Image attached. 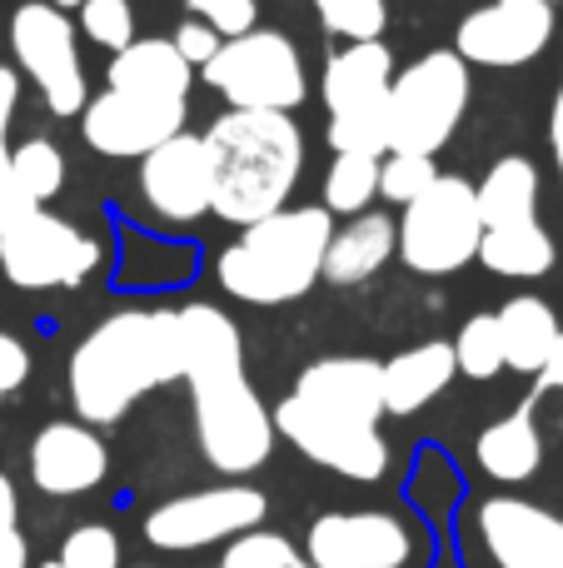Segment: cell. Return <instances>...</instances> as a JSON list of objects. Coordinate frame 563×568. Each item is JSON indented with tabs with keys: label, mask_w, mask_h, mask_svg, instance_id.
<instances>
[{
	"label": "cell",
	"mask_w": 563,
	"mask_h": 568,
	"mask_svg": "<svg viewBox=\"0 0 563 568\" xmlns=\"http://www.w3.org/2000/svg\"><path fill=\"white\" fill-rule=\"evenodd\" d=\"M180 314V349H185L190 404L205 459L219 474H249L275 454V414L245 379V344L225 310L185 304Z\"/></svg>",
	"instance_id": "obj_1"
},
{
	"label": "cell",
	"mask_w": 563,
	"mask_h": 568,
	"mask_svg": "<svg viewBox=\"0 0 563 568\" xmlns=\"http://www.w3.org/2000/svg\"><path fill=\"white\" fill-rule=\"evenodd\" d=\"M185 374L175 310H120L70 354V404L80 424H120L150 389Z\"/></svg>",
	"instance_id": "obj_2"
},
{
	"label": "cell",
	"mask_w": 563,
	"mask_h": 568,
	"mask_svg": "<svg viewBox=\"0 0 563 568\" xmlns=\"http://www.w3.org/2000/svg\"><path fill=\"white\" fill-rule=\"evenodd\" d=\"M205 150L215 165L209 215L239 230L285 210L305 170V135L295 115H279V110H229L205 130Z\"/></svg>",
	"instance_id": "obj_3"
},
{
	"label": "cell",
	"mask_w": 563,
	"mask_h": 568,
	"mask_svg": "<svg viewBox=\"0 0 563 568\" xmlns=\"http://www.w3.org/2000/svg\"><path fill=\"white\" fill-rule=\"evenodd\" d=\"M329 235H335V215L325 205H285L259 225H249L219 255L215 275L225 294L245 304H289L319 284Z\"/></svg>",
	"instance_id": "obj_4"
},
{
	"label": "cell",
	"mask_w": 563,
	"mask_h": 568,
	"mask_svg": "<svg viewBox=\"0 0 563 568\" xmlns=\"http://www.w3.org/2000/svg\"><path fill=\"white\" fill-rule=\"evenodd\" d=\"M469 95H474V80L454 50H429L414 65L395 70L385 105L389 155H439L464 120Z\"/></svg>",
	"instance_id": "obj_5"
},
{
	"label": "cell",
	"mask_w": 563,
	"mask_h": 568,
	"mask_svg": "<svg viewBox=\"0 0 563 568\" xmlns=\"http://www.w3.org/2000/svg\"><path fill=\"white\" fill-rule=\"evenodd\" d=\"M395 255L405 260V270L424 280L459 275L464 265H474L479 235H484L474 185L464 175H439L414 205H405V220H395Z\"/></svg>",
	"instance_id": "obj_6"
},
{
	"label": "cell",
	"mask_w": 563,
	"mask_h": 568,
	"mask_svg": "<svg viewBox=\"0 0 563 568\" xmlns=\"http://www.w3.org/2000/svg\"><path fill=\"white\" fill-rule=\"evenodd\" d=\"M199 70H205V85L229 100V110H279V115H289L309 95L305 55L279 30H245V36L225 40Z\"/></svg>",
	"instance_id": "obj_7"
},
{
	"label": "cell",
	"mask_w": 563,
	"mask_h": 568,
	"mask_svg": "<svg viewBox=\"0 0 563 568\" xmlns=\"http://www.w3.org/2000/svg\"><path fill=\"white\" fill-rule=\"evenodd\" d=\"M389 80H395V55L385 40L345 45L325 65V105H329V145L335 155H389L385 140V105Z\"/></svg>",
	"instance_id": "obj_8"
},
{
	"label": "cell",
	"mask_w": 563,
	"mask_h": 568,
	"mask_svg": "<svg viewBox=\"0 0 563 568\" xmlns=\"http://www.w3.org/2000/svg\"><path fill=\"white\" fill-rule=\"evenodd\" d=\"M10 50H16V65L35 80L50 115L85 110V70H80L75 26L65 10H55L50 0H25L10 16Z\"/></svg>",
	"instance_id": "obj_9"
},
{
	"label": "cell",
	"mask_w": 563,
	"mask_h": 568,
	"mask_svg": "<svg viewBox=\"0 0 563 568\" xmlns=\"http://www.w3.org/2000/svg\"><path fill=\"white\" fill-rule=\"evenodd\" d=\"M100 245L70 220L35 210L0 235V270L20 290H75L95 275Z\"/></svg>",
	"instance_id": "obj_10"
},
{
	"label": "cell",
	"mask_w": 563,
	"mask_h": 568,
	"mask_svg": "<svg viewBox=\"0 0 563 568\" xmlns=\"http://www.w3.org/2000/svg\"><path fill=\"white\" fill-rule=\"evenodd\" d=\"M269 414H275V434H285L319 469L339 474V479H355V484H375L389 474V444L379 434V424L339 419V414L315 409V404L295 399V394Z\"/></svg>",
	"instance_id": "obj_11"
},
{
	"label": "cell",
	"mask_w": 563,
	"mask_h": 568,
	"mask_svg": "<svg viewBox=\"0 0 563 568\" xmlns=\"http://www.w3.org/2000/svg\"><path fill=\"white\" fill-rule=\"evenodd\" d=\"M265 494L249 484H219V489H199V494H180V499L150 509L145 519V539L165 554H190L205 549L219 539H239V534L265 524Z\"/></svg>",
	"instance_id": "obj_12"
},
{
	"label": "cell",
	"mask_w": 563,
	"mask_h": 568,
	"mask_svg": "<svg viewBox=\"0 0 563 568\" xmlns=\"http://www.w3.org/2000/svg\"><path fill=\"white\" fill-rule=\"evenodd\" d=\"M559 30L554 0H489V6L469 10L454 30V55L464 65L489 70H514L529 65L549 50Z\"/></svg>",
	"instance_id": "obj_13"
},
{
	"label": "cell",
	"mask_w": 563,
	"mask_h": 568,
	"mask_svg": "<svg viewBox=\"0 0 563 568\" xmlns=\"http://www.w3.org/2000/svg\"><path fill=\"white\" fill-rule=\"evenodd\" d=\"M185 120H190L185 100H150V95H130V90L105 85L80 110V135L105 160H145L170 135H180Z\"/></svg>",
	"instance_id": "obj_14"
},
{
	"label": "cell",
	"mask_w": 563,
	"mask_h": 568,
	"mask_svg": "<svg viewBox=\"0 0 563 568\" xmlns=\"http://www.w3.org/2000/svg\"><path fill=\"white\" fill-rule=\"evenodd\" d=\"M140 195L165 225H195L215 205V165H209L205 135H170L160 150L140 160Z\"/></svg>",
	"instance_id": "obj_15"
},
{
	"label": "cell",
	"mask_w": 563,
	"mask_h": 568,
	"mask_svg": "<svg viewBox=\"0 0 563 568\" xmlns=\"http://www.w3.org/2000/svg\"><path fill=\"white\" fill-rule=\"evenodd\" d=\"M305 554L309 568H405L409 534L395 514H325L309 524Z\"/></svg>",
	"instance_id": "obj_16"
},
{
	"label": "cell",
	"mask_w": 563,
	"mask_h": 568,
	"mask_svg": "<svg viewBox=\"0 0 563 568\" xmlns=\"http://www.w3.org/2000/svg\"><path fill=\"white\" fill-rule=\"evenodd\" d=\"M479 534L499 568H554L563 564V519L524 499H489Z\"/></svg>",
	"instance_id": "obj_17"
},
{
	"label": "cell",
	"mask_w": 563,
	"mask_h": 568,
	"mask_svg": "<svg viewBox=\"0 0 563 568\" xmlns=\"http://www.w3.org/2000/svg\"><path fill=\"white\" fill-rule=\"evenodd\" d=\"M110 469V454L100 444V434L90 424H45L30 444V479L40 494H55V499H75L90 494Z\"/></svg>",
	"instance_id": "obj_18"
},
{
	"label": "cell",
	"mask_w": 563,
	"mask_h": 568,
	"mask_svg": "<svg viewBox=\"0 0 563 568\" xmlns=\"http://www.w3.org/2000/svg\"><path fill=\"white\" fill-rule=\"evenodd\" d=\"M295 399L315 404L325 414L355 424H379L385 419V384H379V364L359 359V354H335V359H319L299 374Z\"/></svg>",
	"instance_id": "obj_19"
},
{
	"label": "cell",
	"mask_w": 563,
	"mask_h": 568,
	"mask_svg": "<svg viewBox=\"0 0 563 568\" xmlns=\"http://www.w3.org/2000/svg\"><path fill=\"white\" fill-rule=\"evenodd\" d=\"M395 245H399V230H395V220H389V215H379V210L349 215V225L329 235V250H325V265H319V280L339 284V290L375 280L379 270L395 260Z\"/></svg>",
	"instance_id": "obj_20"
},
{
	"label": "cell",
	"mask_w": 563,
	"mask_h": 568,
	"mask_svg": "<svg viewBox=\"0 0 563 568\" xmlns=\"http://www.w3.org/2000/svg\"><path fill=\"white\" fill-rule=\"evenodd\" d=\"M105 75L110 90H130V95H150V100H190V85H195V70L185 65L175 40H140V36L110 55Z\"/></svg>",
	"instance_id": "obj_21"
},
{
	"label": "cell",
	"mask_w": 563,
	"mask_h": 568,
	"mask_svg": "<svg viewBox=\"0 0 563 568\" xmlns=\"http://www.w3.org/2000/svg\"><path fill=\"white\" fill-rule=\"evenodd\" d=\"M454 344L429 339L414 349L395 354L389 364H379V384H385V414H419L429 399L449 389L454 379Z\"/></svg>",
	"instance_id": "obj_22"
},
{
	"label": "cell",
	"mask_w": 563,
	"mask_h": 568,
	"mask_svg": "<svg viewBox=\"0 0 563 568\" xmlns=\"http://www.w3.org/2000/svg\"><path fill=\"white\" fill-rule=\"evenodd\" d=\"M474 260L499 280H544L559 250L539 220H509V225H484Z\"/></svg>",
	"instance_id": "obj_23"
},
{
	"label": "cell",
	"mask_w": 563,
	"mask_h": 568,
	"mask_svg": "<svg viewBox=\"0 0 563 568\" xmlns=\"http://www.w3.org/2000/svg\"><path fill=\"white\" fill-rule=\"evenodd\" d=\"M474 459H479V469L499 484L534 479L539 464H544V434H539V424H534V404H524V409L504 414L499 424H489L474 444Z\"/></svg>",
	"instance_id": "obj_24"
},
{
	"label": "cell",
	"mask_w": 563,
	"mask_h": 568,
	"mask_svg": "<svg viewBox=\"0 0 563 568\" xmlns=\"http://www.w3.org/2000/svg\"><path fill=\"white\" fill-rule=\"evenodd\" d=\"M499 320V344H504V369L519 374H539L559 339V314L549 310L539 294H514L504 310L494 314Z\"/></svg>",
	"instance_id": "obj_25"
},
{
	"label": "cell",
	"mask_w": 563,
	"mask_h": 568,
	"mask_svg": "<svg viewBox=\"0 0 563 568\" xmlns=\"http://www.w3.org/2000/svg\"><path fill=\"white\" fill-rule=\"evenodd\" d=\"M479 220L509 225V220H539V165L529 155H504L489 165V175L474 185Z\"/></svg>",
	"instance_id": "obj_26"
},
{
	"label": "cell",
	"mask_w": 563,
	"mask_h": 568,
	"mask_svg": "<svg viewBox=\"0 0 563 568\" xmlns=\"http://www.w3.org/2000/svg\"><path fill=\"white\" fill-rule=\"evenodd\" d=\"M369 200H379V160L335 155L325 175V210L329 215H365Z\"/></svg>",
	"instance_id": "obj_27"
},
{
	"label": "cell",
	"mask_w": 563,
	"mask_h": 568,
	"mask_svg": "<svg viewBox=\"0 0 563 568\" xmlns=\"http://www.w3.org/2000/svg\"><path fill=\"white\" fill-rule=\"evenodd\" d=\"M10 170H16L20 190L30 195V205L45 210L50 200L65 190V155H60L55 140H25V145L10 150Z\"/></svg>",
	"instance_id": "obj_28"
},
{
	"label": "cell",
	"mask_w": 563,
	"mask_h": 568,
	"mask_svg": "<svg viewBox=\"0 0 563 568\" xmlns=\"http://www.w3.org/2000/svg\"><path fill=\"white\" fill-rule=\"evenodd\" d=\"M454 369L469 379H494L504 369V344H499V320L494 314H474L454 339Z\"/></svg>",
	"instance_id": "obj_29"
},
{
	"label": "cell",
	"mask_w": 563,
	"mask_h": 568,
	"mask_svg": "<svg viewBox=\"0 0 563 568\" xmlns=\"http://www.w3.org/2000/svg\"><path fill=\"white\" fill-rule=\"evenodd\" d=\"M329 36H345L349 45L379 40L389 26V0H315Z\"/></svg>",
	"instance_id": "obj_30"
},
{
	"label": "cell",
	"mask_w": 563,
	"mask_h": 568,
	"mask_svg": "<svg viewBox=\"0 0 563 568\" xmlns=\"http://www.w3.org/2000/svg\"><path fill=\"white\" fill-rule=\"evenodd\" d=\"M434 180H439L434 155H385L379 160V200H389V205H399V210L414 205Z\"/></svg>",
	"instance_id": "obj_31"
},
{
	"label": "cell",
	"mask_w": 563,
	"mask_h": 568,
	"mask_svg": "<svg viewBox=\"0 0 563 568\" xmlns=\"http://www.w3.org/2000/svg\"><path fill=\"white\" fill-rule=\"evenodd\" d=\"M80 30L115 55L135 40V10L130 0H80Z\"/></svg>",
	"instance_id": "obj_32"
},
{
	"label": "cell",
	"mask_w": 563,
	"mask_h": 568,
	"mask_svg": "<svg viewBox=\"0 0 563 568\" xmlns=\"http://www.w3.org/2000/svg\"><path fill=\"white\" fill-rule=\"evenodd\" d=\"M219 568H299V549L285 539V534L249 529L225 549Z\"/></svg>",
	"instance_id": "obj_33"
},
{
	"label": "cell",
	"mask_w": 563,
	"mask_h": 568,
	"mask_svg": "<svg viewBox=\"0 0 563 568\" xmlns=\"http://www.w3.org/2000/svg\"><path fill=\"white\" fill-rule=\"evenodd\" d=\"M60 568H120V544L105 524H80L60 549Z\"/></svg>",
	"instance_id": "obj_34"
},
{
	"label": "cell",
	"mask_w": 563,
	"mask_h": 568,
	"mask_svg": "<svg viewBox=\"0 0 563 568\" xmlns=\"http://www.w3.org/2000/svg\"><path fill=\"white\" fill-rule=\"evenodd\" d=\"M190 10H195L219 40H235V36H245V30H255V16H259L255 0H190Z\"/></svg>",
	"instance_id": "obj_35"
},
{
	"label": "cell",
	"mask_w": 563,
	"mask_h": 568,
	"mask_svg": "<svg viewBox=\"0 0 563 568\" xmlns=\"http://www.w3.org/2000/svg\"><path fill=\"white\" fill-rule=\"evenodd\" d=\"M0 568H30L25 534H20V499L6 474H0Z\"/></svg>",
	"instance_id": "obj_36"
},
{
	"label": "cell",
	"mask_w": 563,
	"mask_h": 568,
	"mask_svg": "<svg viewBox=\"0 0 563 568\" xmlns=\"http://www.w3.org/2000/svg\"><path fill=\"white\" fill-rule=\"evenodd\" d=\"M40 205H30V195L20 190L16 170H10V150L0 145V235H6L10 225H20L25 215H35Z\"/></svg>",
	"instance_id": "obj_37"
},
{
	"label": "cell",
	"mask_w": 563,
	"mask_h": 568,
	"mask_svg": "<svg viewBox=\"0 0 563 568\" xmlns=\"http://www.w3.org/2000/svg\"><path fill=\"white\" fill-rule=\"evenodd\" d=\"M170 40H175V50H180V55H185V65H190V70H199V65H205L209 55H215L219 45H225V40H219L215 30H209V26H205V20H199V16H190L185 26H180V30H175V36H170Z\"/></svg>",
	"instance_id": "obj_38"
},
{
	"label": "cell",
	"mask_w": 563,
	"mask_h": 568,
	"mask_svg": "<svg viewBox=\"0 0 563 568\" xmlns=\"http://www.w3.org/2000/svg\"><path fill=\"white\" fill-rule=\"evenodd\" d=\"M16 105H20V70L0 65V145H6V130L16 120Z\"/></svg>",
	"instance_id": "obj_39"
},
{
	"label": "cell",
	"mask_w": 563,
	"mask_h": 568,
	"mask_svg": "<svg viewBox=\"0 0 563 568\" xmlns=\"http://www.w3.org/2000/svg\"><path fill=\"white\" fill-rule=\"evenodd\" d=\"M539 389H559V394H563V329H559L554 349H549L544 369H539Z\"/></svg>",
	"instance_id": "obj_40"
},
{
	"label": "cell",
	"mask_w": 563,
	"mask_h": 568,
	"mask_svg": "<svg viewBox=\"0 0 563 568\" xmlns=\"http://www.w3.org/2000/svg\"><path fill=\"white\" fill-rule=\"evenodd\" d=\"M549 145H554V165H559V175H563V85H559V95H554V115H549Z\"/></svg>",
	"instance_id": "obj_41"
},
{
	"label": "cell",
	"mask_w": 563,
	"mask_h": 568,
	"mask_svg": "<svg viewBox=\"0 0 563 568\" xmlns=\"http://www.w3.org/2000/svg\"><path fill=\"white\" fill-rule=\"evenodd\" d=\"M55 10H80V0H50Z\"/></svg>",
	"instance_id": "obj_42"
},
{
	"label": "cell",
	"mask_w": 563,
	"mask_h": 568,
	"mask_svg": "<svg viewBox=\"0 0 563 568\" xmlns=\"http://www.w3.org/2000/svg\"><path fill=\"white\" fill-rule=\"evenodd\" d=\"M45 568H60V564H45Z\"/></svg>",
	"instance_id": "obj_43"
},
{
	"label": "cell",
	"mask_w": 563,
	"mask_h": 568,
	"mask_svg": "<svg viewBox=\"0 0 563 568\" xmlns=\"http://www.w3.org/2000/svg\"><path fill=\"white\" fill-rule=\"evenodd\" d=\"M299 568H309V564H299Z\"/></svg>",
	"instance_id": "obj_44"
},
{
	"label": "cell",
	"mask_w": 563,
	"mask_h": 568,
	"mask_svg": "<svg viewBox=\"0 0 563 568\" xmlns=\"http://www.w3.org/2000/svg\"><path fill=\"white\" fill-rule=\"evenodd\" d=\"M0 399H6V394H0Z\"/></svg>",
	"instance_id": "obj_45"
}]
</instances>
